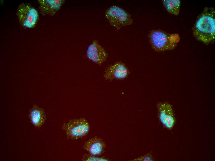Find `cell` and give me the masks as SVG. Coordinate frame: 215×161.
<instances>
[{
    "instance_id": "obj_2",
    "label": "cell",
    "mask_w": 215,
    "mask_h": 161,
    "mask_svg": "<svg viewBox=\"0 0 215 161\" xmlns=\"http://www.w3.org/2000/svg\"><path fill=\"white\" fill-rule=\"evenodd\" d=\"M148 39L152 49L161 52L174 49L180 38L177 33L170 34L161 30L155 29L150 31Z\"/></svg>"
},
{
    "instance_id": "obj_14",
    "label": "cell",
    "mask_w": 215,
    "mask_h": 161,
    "mask_svg": "<svg viewBox=\"0 0 215 161\" xmlns=\"http://www.w3.org/2000/svg\"><path fill=\"white\" fill-rule=\"evenodd\" d=\"M154 158L151 153L147 154L132 160L133 161H153Z\"/></svg>"
},
{
    "instance_id": "obj_8",
    "label": "cell",
    "mask_w": 215,
    "mask_h": 161,
    "mask_svg": "<svg viewBox=\"0 0 215 161\" xmlns=\"http://www.w3.org/2000/svg\"><path fill=\"white\" fill-rule=\"evenodd\" d=\"M86 55L89 60L99 65L106 61L108 57L104 48L96 40L93 41L88 46Z\"/></svg>"
},
{
    "instance_id": "obj_12",
    "label": "cell",
    "mask_w": 215,
    "mask_h": 161,
    "mask_svg": "<svg viewBox=\"0 0 215 161\" xmlns=\"http://www.w3.org/2000/svg\"><path fill=\"white\" fill-rule=\"evenodd\" d=\"M166 11L171 14L178 15L179 14L181 2L180 0H162Z\"/></svg>"
},
{
    "instance_id": "obj_7",
    "label": "cell",
    "mask_w": 215,
    "mask_h": 161,
    "mask_svg": "<svg viewBox=\"0 0 215 161\" xmlns=\"http://www.w3.org/2000/svg\"><path fill=\"white\" fill-rule=\"evenodd\" d=\"M129 71L123 63L118 61L111 64L105 69L103 77L107 80H122L127 78Z\"/></svg>"
},
{
    "instance_id": "obj_4",
    "label": "cell",
    "mask_w": 215,
    "mask_h": 161,
    "mask_svg": "<svg viewBox=\"0 0 215 161\" xmlns=\"http://www.w3.org/2000/svg\"><path fill=\"white\" fill-rule=\"evenodd\" d=\"M62 128L65 132L68 138L77 140L82 138L88 133L90 126L86 120L80 118L71 119L64 123Z\"/></svg>"
},
{
    "instance_id": "obj_6",
    "label": "cell",
    "mask_w": 215,
    "mask_h": 161,
    "mask_svg": "<svg viewBox=\"0 0 215 161\" xmlns=\"http://www.w3.org/2000/svg\"><path fill=\"white\" fill-rule=\"evenodd\" d=\"M158 116L162 124L168 129H171L175 122L173 108L167 102H159L157 104Z\"/></svg>"
},
{
    "instance_id": "obj_13",
    "label": "cell",
    "mask_w": 215,
    "mask_h": 161,
    "mask_svg": "<svg viewBox=\"0 0 215 161\" xmlns=\"http://www.w3.org/2000/svg\"><path fill=\"white\" fill-rule=\"evenodd\" d=\"M82 159L83 161H108V159L104 157H98L91 154H85L82 157Z\"/></svg>"
},
{
    "instance_id": "obj_5",
    "label": "cell",
    "mask_w": 215,
    "mask_h": 161,
    "mask_svg": "<svg viewBox=\"0 0 215 161\" xmlns=\"http://www.w3.org/2000/svg\"><path fill=\"white\" fill-rule=\"evenodd\" d=\"M16 14L20 23L25 28L34 27L38 19L37 10L27 3L20 4L18 7Z\"/></svg>"
},
{
    "instance_id": "obj_10",
    "label": "cell",
    "mask_w": 215,
    "mask_h": 161,
    "mask_svg": "<svg viewBox=\"0 0 215 161\" xmlns=\"http://www.w3.org/2000/svg\"><path fill=\"white\" fill-rule=\"evenodd\" d=\"M41 14L44 16H53L60 10L65 1L63 0H39Z\"/></svg>"
},
{
    "instance_id": "obj_1",
    "label": "cell",
    "mask_w": 215,
    "mask_h": 161,
    "mask_svg": "<svg viewBox=\"0 0 215 161\" xmlns=\"http://www.w3.org/2000/svg\"><path fill=\"white\" fill-rule=\"evenodd\" d=\"M213 7H206L198 16L192 31L194 38L205 45L214 43L215 11Z\"/></svg>"
},
{
    "instance_id": "obj_3",
    "label": "cell",
    "mask_w": 215,
    "mask_h": 161,
    "mask_svg": "<svg viewBox=\"0 0 215 161\" xmlns=\"http://www.w3.org/2000/svg\"><path fill=\"white\" fill-rule=\"evenodd\" d=\"M105 16L109 24L117 30L133 23L131 15L122 8L115 5L109 7L105 11Z\"/></svg>"
},
{
    "instance_id": "obj_11",
    "label": "cell",
    "mask_w": 215,
    "mask_h": 161,
    "mask_svg": "<svg viewBox=\"0 0 215 161\" xmlns=\"http://www.w3.org/2000/svg\"><path fill=\"white\" fill-rule=\"evenodd\" d=\"M29 117L32 124L37 128L42 126L46 120V115L44 110L36 104L29 110Z\"/></svg>"
},
{
    "instance_id": "obj_9",
    "label": "cell",
    "mask_w": 215,
    "mask_h": 161,
    "mask_svg": "<svg viewBox=\"0 0 215 161\" xmlns=\"http://www.w3.org/2000/svg\"><path fill=\"white\" fill-rule=\"evenodd\" d=\"M106 146V144L102 139L95 137L86 141L83 147L90 154L98 156L103 153Z\"/></svg>"
}]
</instances>
